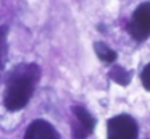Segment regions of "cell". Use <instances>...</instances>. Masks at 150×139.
<instances>
[{
  "mask_svg": "<svg viewBox=\"0 0 150 139\" xmlns=\"http://www.w3.org/2000/svg\"><path fill=\"white\" fill-rule=\"evenodd\" d=\"M40 76V70L36 63H23L10 71L7 79V91L4 96V103L8 110H21L34 91V84Z\"/></svg>",
  "mask_w": 150,
  "mask_h": 139,
  "instance_id": "obj_1",
  "label": "cell"
},
{
  "mask_svg": "<svg viewBox=\"0 0 150 139\" xmlns=\"http://www.w3.org/2000/svg\"><path fill=\"white\" fill-rule=\"evenodd\" d=\"M108 139H137V123L129 115H118L108 120Z\"/></svg>",
  "mask_w": 150,
  "mask_h": 139,
  "instance_id": "obj_2",
  "label": "cell"
},
{
  "mask_svg": "<svg viewBox=\"0 0 150 139\" xmlns=\"http://www.w3.org/2000/svg\"><path fill=\"white\" fill-rule=\"evenodd\" d=\"M129 32L136 41H145L150 36V2L140 3L132 13L129 23Z\"/></svg>",
  "mask_w": 150,
  "mask_h": 139,
  "instance_id": "obj_3",
  "label": "cell"
},
{
  "mask_svg": "<svg viewBox=\"0 0 150 139\" xmlns=\"http://www.w3.org/2000/svg\"><path fill=\"white\" fill-rule=\"evenodd\" d=\"M24 139H58V133L49 121L36 120L28 126Z\"/></svg>",
  "mask_w": 150,
  "mask_h": 139,
  "instance_id": "obj_4",
  "label": "cell"
},
{
  "mask_svg": "<svg viewBox=\"0 0 150 139\" xmlns=\"http://www.w3.org/2000/svg\"><path fill=\"white\" fill-rule=\"evenodd\" d=\"M73 113L76 115V118H78V121L81 123L82 126H84V129L91 134L92 133V129H94V126H95V120L92 118V115L87 112L86 108H82V107H79V105H74L73 107Z\"/></svg>",
  "mask_w": 150,
  "mask_h": 139,
  "instance_id": "obj_5",
  "label": "cell"
},
{
  "mask_svg": "<svg viewBox=\"0 0 150 139\" xmlns=\"http://www.w3.org/2000/svg\"><path fill=\"white\" fill-rule=\"evenodd\" d=\"M94 50L97 53V57L100 58L102 61H107V63H113L116 60V52L111 50L107 44L103 42H95L94 44Z\"/></svg>",
  "mask_w": 150,
  "mask_h": 139,
  "instance_id": "obj_6",
  "label": "cell"
},
{
  "mask_svg": "<svg viewBox=\"0 0 150 139\" xmlns=\"http://www.w3.org/2000/svg\"><path fill=\"white\" fill-rule=\"evenodd\" d=\"M108 76H110L116 84H120V86H127L129 81H131V74L127 73L123 66H118V65L111 68L110 73H108Z\"/></svg>",
  "mask_w": 150,
  "mask_h": 139,
  "instance_id": "obj_7",
  "label": "cell"
},
{
  "mask_svg": "<svg viewBox=\"0 0 150 139\" xmlns=\"http://www.w3.org/2000/svg\"><path fill=\"white\" fill-rule=\"evenodd\" d=\"M7 34H8V28L7 26H0V73L4 70L5 60H7Z\"/></svg>",
  "mask_w": 150,
  "mask_h": 139,
  "instance_id": "obj_8",
  "label": "cell"
},
{
  "mask_svg": "<svg viewBox=\"0 0 150 139\" xmlns=\"http://www.w3.org/2000/svg\"><path fill=\"white\" fill-rule=\"evenodd\" d=\"M87 136H89V133L84 129V126L81 123L74 126V129H73V138L74 139H87Z\"/></svg>",
  "mask_w": 150,
  "mask_h": 139,
  "instance_id": "obj_9",
  "label": "cell"
},
{
  "mask_svg": "<svg viewBox=\"0 0 150 139\" xmlns=\"http://www.w3.org/2000/svg\"><path fill=\"white\" fill-rule=\"evenodd\" d=\"M142 84H144V87H145L147 91H150V63L147 65L145 68H144V71H142Z\"/></svg>",
  "mask_w": 150,
  "mask_h": 139,
  "instance_id": "obj_10",
  "label": "cell"
}]
</instances>
